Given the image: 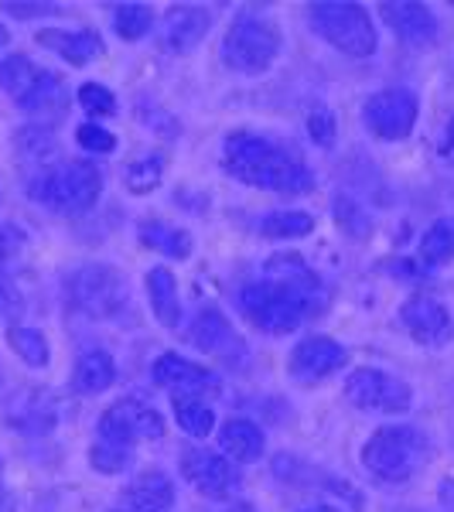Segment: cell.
Segmentation results:
<instances>
[{"label":"cell","mask_w":454,"mask_h":512,"mask_svg":"<svg viewBox=\"0 0 454 512\" xmlns=\"http://www.w3.org/2000/svg\"><path fill=\"white\" fill-rule=\"evenodd\" d=\"M321 304V280L297 253H280L267 263V277L239 291L246 321L267 335H287Z\"/></svg>","instance_id":"cell-1"},{"label":"cell","mask_w":454,"mask_h":512,"mask_svg":"<svg viewBox=\"0 0 454 512\" xmlns=\"http://www.w3.org/2000/svg\"><path fill=\"white\" fill-rule=\"evenodd\" d=\"M222 168L243 185L263 188V192L304 195L315 188L308 161L291 144L253 130H236L222 144Z\"/></svg>","instance_id":"cell-2"},{"label":"cell","mask_w":454,"mask_h":512,"mask_svg":"<svg viewBox=\"0 0 454 512\" xmlns=\"http://www.w3.org/2000/svg\"><path fill=\"white\" fill-rule=\"evenodd\" d=\"M427 454H431V444L417 427L386 424L373 431L362 448V468L386 485H403L420 472Z\"/></svg>","instance_id":"cell-3"},{"label":"cell","mask_w":454,"mask_h":512,"mask_svg":"<svg viewBox=\"0 0 454 512\" xmlns=\"http://www.w3.org/2000/svg\"><path fill=\"white\" fill-rule=\"evenodd\" d=\"M31 198L62 216H82L96 205L103 192V171L93 161H65L59 168H45L31 181Z\"/></svg>","instance_id":"cell-4"},{"label":"cell","mask_w":454,"mask_h":512,"mask_svg":"<svg viewBox=\"0 0 454 512\" xmlns=\"http://www.w3.org/2000/svg\"><path fill=\"white\" fill-rule=\"evenodd\" d=\"M226 69L239 72V76H263L280 55V31L270 18L260 14H239L222 35L219 48Z\"/></svg>","instance_id":"cell-5"},{"label":"cell","mask_w":454,"mask_h":512,"mask_svg":"<svg viewBox=\"0 0 454 512\" xmlns=\"http://www.w3.org/2000/svg\"><path fill=\"white\" fill-rule=\"evenodd\" d=\"M308 21L318 38L338 48L349 59H369L376 52V28L373 18L362 4H345V0H325V4H311Z\"/></svg>","instance_id":"cell-6"},{"label":"cell","mask_w":454,"mask_h":512,"mask_svg":"<svg viewBox=\"0 0 454 512\" xmlns=\"http://www.w3.org/2000/svg\"><path fill=\"white\" fill-rule=\"evenodd\" d=\"M0 89H4L24 113H55V110H62L65 99H69L59 72L38 69V65L21 52L0 59Z\"/></svg>","instance_id":"cell-7"},{"label":"cell","mask_w":454,"mask_h":512,"mask_svg":"<svg viewBox=\"0 0 454 512\" xmlns=\"http://www.w3.org/2000/svg\"><path fill=\"white\" fill-rule=\"evenodd\" d=\"M65 301L79 315L106 321L127 311L130 291L113 267H106V263H86V267L72 270L65 277Z\"/></svg>","instance_id":"cell-8"},{"label":"cell","mask_w":454,"mask_h":512,"mask_svg":"<svg viewBox=\"0 0 454 512\" xmlns=\"http://www.w3.org/2000/svg\"><path fill=\"white\" fill-rule=\"evenodd\" d=\"M140 437H164V420L154 407H144L140 400H117L113 407L103 410L96 427V441L134 451Z\"/></svg>","instance_id":"cell-9"},{"label":"cell","mask_w":454,"mask_h":512,"mask_svg":"<svg viewBox=\"0 0 454 512\" xmlns=\"http://www.w3.org/2000/svg\"><path fill=\"white\" fill-rule=\"evenodd\" d=\"M345 400L359 410H383V414H407L414 393L407 383L383 369H356L345 379Z\"/></svg>","instance_id":"cell-10"},{"label":"cell","mask_w":454,"mask_h":512,"mask_svg":"<svg viewBox=\"0 0 454 512\" xmlns=\"http://www.w3.org/2000/svg\"><path fill=\"white\" fill-rule=\"evenodd\" d=\"M362 123L379 140H403L410 137L417 123V96L407 89H383L362 103Z\"/></svg>","instance_id":"cell-11"},{"label":"cell","mask_w":454,"mask_h":512,"mask_svg":"<svg viewBox=\"0 0 454 512\" xmlns=\"http://www.w3.org/2000/svg\"><path fill=\"white\" fill-rule=\"evenodd\" d=\"M181 472H185V478L198 492L209 495V499H226V495H233L239 489L236 465L216 451H205V448L185 451L181 454Z\"/></svg>","instance_id":"cell-12"},{"label":"cell","mask_w":454,"mask_h":512,"mask_svg":"<svg viewBox=\"0 0 454 512\" xmlns=\"http://www.w3.org/2000/svg\"><path fill=\"white\" fill-rule=\"evenodd\" d=\"M400 321L410 332V338L427 345V349H441V345H448L454 338V321L437 297H427V294L410 297L400 308Z\"/></svg>","instance_id":"cell-13"},{"label":"cell","mask_w":454,"mask_h":512,"mask_svg":"<svg viewBox=\"0 0 454 512\" xmlns=\"http://www.w3.org/2000/svg\"><path fill=\"white\" fill-rule=\"evenodd\" d=\"M345 349L328 335H311L304 342L294 345L291 359H287V373L297 383H318V379H328L332 373L345 366Z\"/></svg>","instance_id":"cell-14"},{"label":"cell","mask_w":454,"mask_h":512,"mask_svg":"<svg viewBox=\"0 0 454 512\" xmlns=\"http://www.w3.org/2000/svg\"><path fill=\"white\" fill-rule=\"evenodd\" d=\"M185 338L195 345L198 352L219 355V359H226V362H239L246 355L243 338L236 335V328L229 325V318L222 315L219 308H202V311H198L195 321L188 325Z\"/></svg>","instance_id":"cell-15"},{"label":"cell","mask_w":454,"mask_h":512,"mask_svg":"<svg viewBox=\"0 0 454 512\" xmlns=\"http://www.w3.org/2000/svg\"><path fill=\"white\" fill-rule=\"evenodd\" d=\"M151 376H154V383L171 390L175 396H195V400H202L205 393L219 390L216 373H209V369L198 366L192 359H181L178 352H164L151 366Z\"/></svg>","instance_id":"cell-16"},{"label":"cell","mask_w":454,"mask_h":512,"mask_svg":"<svg viewBox=\"0 0 454 512\" xmlns=\"http://www.w3.org/2000/svg\"><path fill=\"white\" fill-rule=\"evenodd\" d=\"M383 21L396 31V38H403L407 45H434L437 41V18L431 7L414 4V0H400V4H383L379 7Z\"/></svg>","instance_id":"cell-17"},{"label":"cell","mask_w":454,"mask_h":512,"mask_svg":"<svg viewBox=\"0 0 454 512\" xmlns=\"http://www.w3.org/2000/svg\"><path fill=\"white\" fill-rule=\"evenodd\" d=\"M175 509V485L164 472H140L120 492V512H171Z\"/></svg>","instance_id":"cell-18"},{"label":"cell","mask_w":454,"mask_h":512,"mask_svg":"<svg viewBox=\"0 0 454 512\" xmlns=\"http://www.w3.org/2000/svg\"><path fill=\"white\" fill-rule=\"evenodd\" d=\"M209 24L212 14L205 7H171L164 14V31H161L164 48L168 52H188V48H195L205 38Z\"/></svg>","instance_id":"cell-19"},{"label":"cell","mask_w":454,"mask_h":512,"mask_svg":"<svg viewBox=\"0 0 454 512\" xmlns=\"http://www.w3.org/2000/svg\"><path fill=\"white\" fill-rule=\"evenodd\" d=\"M35 41L45 48H52V52H59L69 65H86V62H93L96 55H103V38L89 28H82V31L45 28V31H38Z\"/></svg>","instance_id":"cell-20"},{"label":"cell","mask_w":454,"mask_h":512,"mask_svg":"<svg viewBox=\"0 0 454 512\" xmlns=\"http://www.w3.org/2000/svg\"><path fill=\"white\" fill-rule=\"evenodd\" d=\"M113 379H117V362H113V355L103 352V349H89V352H82L79 362H76L72 390L82 393V396H93V393L110 390Z\"/></svg>","instance_id":"cell-21"},{"label":"cell","mask_w":454,"mask_h":512,"mask_svg":"<svg viewBox=\"0 0 454 512\" xmlns=\"http://www.w3.org/2000/svg\"><path fill=\"white\" fill-rule=\"evenodd\" d=\"M147 297H151V311L164 328H178L181 321V301H178V280L168 267L147 270Z\"/></svg>","instance_id":"cell-22"},{"label":"cell","mask_w":454,"mask_h":512,"mask_svg":"<svg viewBox=\"0 0 454 512\" xmlns=\"http://www.w3.org/2000/svg\"><path fill=\"white\" fill-rule=\"evenodd\" d=\"M137 236L147 250L164 253V256H171V260H188V256H192V233H185V229H178V226H168V222H161V219H144Z\"/></svg>","instance_id":"cell-23"},{"label":"cell","mask_w":454,"mask_h":512,"mask_svg":"<svg viewBox=\"0 0 454 512\" xmlns=\"http://www.w3.org/2000/svg\"><path fill=\"white\" fill-rule=\"evenodd\" d=\"M219 444L229 461L250 465V461H257L263 454V431L257 424H250V420H229L219 431Z\"/></svg>","instance_id":"cell-24"},{"label":"cell","mask_w":454,"mask_h":512,"mask_svg":"<svg viewBox=\"0 0 454 512\" xmlns=\"http://www.w3.org/2000/svg\"><path fill=\"white\" fill-rule=\"evenodd\" d=\"M171 407H175V420H178V427L185 434L209 437L212 427H216V414H212V407H209V403H202V400H195V396H175V400H171Z\"/></svg>","instance_id":"cell-25"},{"label":"cell","mask_w":454,"mask_h":512,"mask_svg":"<svg viewBox=\"0 0 454 512\" xmlns=\"http://www.w3.org/2000/svg\"><path fill=\"white\" fill-rule=\"evenodd\" d=\"M420 260L427 267H444L454 260V219H437L420 239Z\"/></svg>","instance_id":"cell-26"},{"label":"cell","mask_w":454,"mask_h":512,"mask_svg":"<svg viewBox=\"0 0 454 512\" xmlns=\"http://www.w3.org/2000/svg\"><path fill=\"white\" fill-rule=\"evenodd\" d=\"M315 229V219L308 212H270L260 219V233L267 239H301Z\"/></svg>","instance_id":"cell-27"},{"label":"cell","mask_w":454,"mask_h":512,"mask_svg":"<svg viewBox=\"0 0 454 512\" xmlns=\"http://www.w3.org/2000/svg\"><path fill=\"white\" fill-rule=\"evenodd\" d=\"M113 28L123 41H140L154 28V11L147 4H120L113 11Z\"/></svg>","instance_id":"cell-28"},{"label":"cell","mask_w":454,"mask_h":512,"mask_svg":"<svg viewBox=\"0 0 454 512\" xmlns=\"http://www.w3.org/2000/svg\"><path fill=\"white\" fill-rule=\"evenodd\" d=\"M7 342H11V349L21 355L28 366H48V355H52V349H48L45 335L38 332V328H18L14 325L11 332H7Z\"/></svg>","instance_id":"cell-29"},{"label":"cell","mask_w":454,"mask_h":512,"mask_svg":"<svg viewBox=\"0 0 454 512\" xmlns=\"http://www.w3.org/2000/svg\"><path fill=\"white\" fill-rule=\"evenodd\" d=\"M79 106L89 113V117H113V113H117V96H113L106 86H99V82H82Z\"/></svg>","instance_id":"cell-30"},{"label":"cell","mask_w":454,"mask_h":512,"mask_svg":"<svg viewBox=\"0 0 454 512\" xmlns=\"http://www.w3.org/2000/svg\"><path fill=\"white\" fill-rule=\"evenodd\" d=\"M130 458H134V451L113 448V444H103V441H96L93 448H89V461H93V468H96V472H103V475L123 472V468L130 465Z\"/></svg>","instance_id":"cell-31"},{"label":"cell","mask_w":454,"mask_h":512,"mask_svg":"<svg viewBox=\"0 0 454 512\" xmlns=\"http://www.w3.org/2000/svg\"><path fill=\"white\" fill-rule=\"evenodd\" d=\"M161 171H164L161 158H144V161L130 164V168H127V188H130V192H137V195L151 192V188H158Z\"/></svg>","instance_id":"cell-32"},{"label":"cell","mask_w":454,"mask_h":512,"mask_svg":"<svg viewBox=\"0 0 454 512\" xmlns=\"http://www.w3.org/2000/svg\"><path fill=\"white\" fill-rule=\"evenodd\" d=\"M76 140L93 154H110L113 147H117V137H113L110 130L99 127V123H82V127L76 130Z\"/></svg>","instance_id":"cell-33"},{"label":"cell","mask_w":454,"mask_h":512,"mask_svg":"<svg viewBox=\"0 0 454 512\" xmlns=\"http://www.w3.org/2000/svg\"><path fill=\"white\" fill-rule=\"evenodd\" d=\"M18 147L24 154H31V158H45V154L55 151V137L45 127H28L18 134Z\"/></svg>","instance_id":"cell-34"},{"label":"cell","mask_w":454,"mask_h":512,"mask_svg":"<svg viewBox=\"0 0 454 512\" xmlns=\"http://www.w3.org/2000/svg\"><path fill=\"white\" fill-rule=\"evenodd\" d=\"M24 246V233L14 222H0V274H4V267L14 260V256L21 253Z\"/></svg>","instance_id":"cell-35"},{"label":"cell","mask_w":454,"mask_h":512,"mask_svg":"<svg viewBox=\"0 0 454 512\" xmlns=\"http://www.w3.org/2000/svg\"><path fill=\"white\" fill-rule=\"evenodd\" d=\"M308 130H311V137H315L321 147H332V140H335V120H332V113H328V110H315V113H311Z\"/></svg>","instance_id":"cell-36"},{"label":"cell","mask_w":454,"mask_h":512,"mask_svg":"<svg viewBox=\"0 0 454 512\" xmlns=\"http://www.w3.org/2000/svg\"><path fill=\"white\" fill-rule=\"evenodd\" d=\"M62 7L59 4H4V14H11V18H45V14H59Z\"/></svg>","instance_id":"cell-37"},{"label":"cell","mask_w":454,"mask_h":512,"mask_svg":"<svg viewBox=\"0 0 454 512\" xmlns=\"http://www.w3.org/2000/svg\"><path fill=\"white\" fill-rule=\"evenodd\" d=\"M18 311H21V297L11 287V280L0 274V318H11V315H18Z\"/></svg>","instance_id":"cell-38"},{"label":"cell","mask_w":454,"mask_h":512,"mask_svg":"<svg viewBox=\"0 0 454 512\" xmlns=\"http://www.w3.org/2000/svg\"><path fill=\"white\" fill-rule=\"evenodd\" d=\"M441 502L454 512V478H444L441 482Z\"/></svg>","instance_id":"cell-39"},{"label":"cell","mask_w":454,"mask_h":512,"mask_svg":"<svg viewBox=\"0 0 454 512\" xmlns=\"http://www.w3.org/2000/svg\"><path fill=\"white\" fill-rule=\"evenodd\" d=\"M0 475H4V461H0ZM0 512H14V502H11V495H7L4 485H0Z\"/></svg>","instance_id":"cell-40"},{"label":"cell","mask_w":454,"mask_h":512,"mask_svg":"<svg viewBox=\"0 0 454 512\" xmlns=\"http://www.w3.org/2000/svg\"><path fill=\"white\" fill-rule=\"evenodd\" d=\"M454 151V120L448 123V137H444V154Z\"/></svg>","instance_id":"cell-41"},{"label":"cell","mask_w":454,"mask_h":512,"mask_svg":"<svg viewBox=\"0 0 454 512\" xmlns=\"http://www.w3.org/2000/svg\"><path fill=\"white\" fill-rule=\"evenodd\" d=\"M301 512H338L332 506H308V509H301Z\"/></svg>","instance_id":"cell-42"},{"label":"cell","mask_w":454,"mask_h":512,"mask_svg":"<svg viewBox=\"0 0 454 512\" xmlns=\"http://www.w3.org/2000/svg\"><path fill=\"white\" fill-rule=\"evenodd\" d=\"M229 512H257V509H253V506H246V502H239V506H233Z\"/></svg>","instance_id":"cell-43"},{"label":"cell","mask_w":454,"mask_h":512,"mask_svg":"<svg viewBox=\"0 0 454 512\" xmlns=\"http://www.w3.org/2000/svg\"><path fill=\"white\" fill-rule=\"evenodd\" d=\"M7 41V31H4V24H0V45H4Z\"/></svg>","instance_id":"cell-44"}]
</instances>
